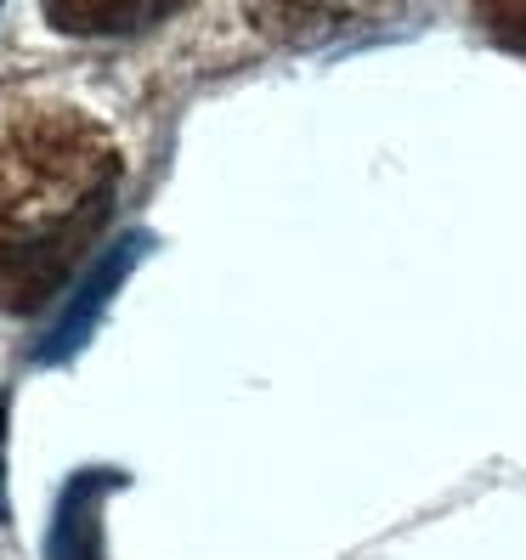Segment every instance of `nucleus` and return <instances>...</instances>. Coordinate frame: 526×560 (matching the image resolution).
<instances>
[{
  "mask_svg": "<svg viewBox=\"0 0 526 560\" xmlns=\"http://www.w3.org/2000/svg\"><path fill=\"white\" fill-rule=\"evenodd\" d=\"M40 7L51 28L96 40V35H142V28L171 18L182 0H40Z\"/></svg>",
  "mask_w": 526,
  "mask_h": 560,
  "instance_id": "obj_5",
  "label": "nucleus"
},
{
  "mask_svg": "<svg viewBox=\"0 0 526 560\" xmlns=\"http://www.w3.org/2000/svg\"><path fill=\"white\" fill-rule=\"evenodd\" d=\"M402 12V0H244V18L278 46H328L369 35Z\"/></svg>",
  "mask_w": 526,
  "mask_h": 560,
  "instance_id": "obj_2",
  "label": "nucleus"
},
{
  "mask_svg": "<svg viewBox=\"0 0 526 560\" xmlns=\"http://www.w3.org/2000/svg\"><path fill=\"white\" fill-rule=\"evenodd\" d=\"M153 249V238L148 233H125L114 249H103L91 260V272L74 283V294H69V306L57 312V323H51V335L35 346V362H69L85 340H91V328H96V317H103V306L114 301V289L130 278V267Z\"/></svg>",
  "mask_w": 526,
  "mask_h": 560,
  "instance_id": "obj_3",
  "label": "nucleus"
},
{
  "mask_svg": "<svg viewBox=\"0 0 526 560\" xmlns=\"http://www.w3.org/2000/svg\"><path fill=\"white\" fill-rule=\"evenodd\" d=\"M119 192L108 130L51 96L0 108V312L28 317L74 278Z\"/></svg>",
  "mask_w": 526,
  "mask_h": 560,
  "instance_id": "obj_1",
  "label": "nucleus"
},
{
  "mask_svg": "<svg viewBox=\"0 0 526 560\" xmlns=\"http://www.w3.org/2000/svg\"><path fill=\"white\" fill-rule=\"evenodd\" d=\"M0 521H12L7 510V390H0Z\"/></svg>",
  "mask_w": 526,
  "mask_h": 560,
  "instance_id": "obj_6",
  "label": "nucleus"
},
{
  "mask_svg": "<svg viewBox=\"0 0 526 560\" xmlns=\"http://www.w3.org/2000/svg\"><path fill=\"white\" fill-rule=\"evenodd\" d=\"M119 470H80L69 487H62V504L51 515V544L46 560H103V487H119Z\"/></svg>",
  "mask_w": 526,
  "mask_h": 560,
  "instance_id": "obj_4",
  "label": "nucleus"
}]
</instances>
